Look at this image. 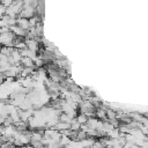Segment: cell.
<instances>
[{
	"instance_id": "obj_2",
	"label": "cell",
	"mask_w": 148,
	"mask_h": 148,
	"mask_svg": "<svg viewBox=\"0 0 148 148\" xmlns=\"http://www.w3.org/2000/svg\"><path fill=\"white\" fill-rule=\"evenodd\" d=\"M16 25H18L20 28H22V29L25 30V31H29V29H30V22H29V18H24V17L16 18Z\"/></svg>"
},
{
	"instance_id": "obj_4",
	"label": "cell",
	"mask_w": 148,
	"mask_h": 148,
	"mask_svg": "<svg viewBox=\"0 0 148 148\" xmlns=\"http://www.w3.org/2000/svg\"><path fill=\"white\" fill-rule=\"evenodd\" d=\"M20 64L23 66V67H28V68H34L36 65H35V61L31 59V58H28V57H22Z\"/></svg>"
},
{
	"instance_id": "obj_3",
	"label": "cell",
	"mask_w": 148,
	"mask_h": 148,
	"mask_svg": "<svg viewBox=\"0 0 148 148\" xmlns=\"http://www.w3.org/2000/svg\"><path fill=\"white\" fill-rule=\"evenodd\" d=\"M10 28V31L15 35V37H17V38H20V37H24L27 34H28V31H25V30H23L22 28H20L18 25H12V27H9Z\"/></svg>"
},
{
	"instance_id": "obj_5",
	"label": "cell",
	"mask_w": 148,
	"mask_h": 148,
	"mask_svg": "<svg viewBox=\"0 0 148 148\" xmlns=\"http://www.w3.org/2000/svg\"><path fill=\"white\" fill-rule=\"evenodd\" d=\"M81 125H84V124H87V121H88V119H89V117L88 116H86L84 113H80L79 116H76V118H75Z\"/></svg>"
},
{
	"instance_id": "obj_1",
	"label": "cell",
	"mask_w": 148,
	"mask_h": 148,
	"mask_svg": "<svg viewBox=\"0 0 148 148\" xmlns=\"http://www.w3.org/2000/svg\"><path fill=\"white\" fill-rule=\"evenodd\" d=\"M24 42H25V44H27V47H28L30 51H32V52H37V51H38L39 46H38L37 39H35V38H25Z\"/></svg>"
},
{
	"instance_id": "obj_6",
	"label": "cell",
	"mask_w": 148,
	"mask_h": 148,
	"mask_svg": "<svg viewBox=\"0 0 148 148\" xmlns=\"http://www.w3.org/2000/svg\"><path fill=\"white\" fill-rule=\"evenodd\" d=\"M96 116L98 117V119H101V118L108 119V118H106V111H104V110H97V111H96Z\"/></svg>"
}]
</instances>
